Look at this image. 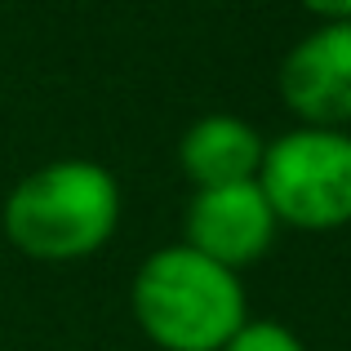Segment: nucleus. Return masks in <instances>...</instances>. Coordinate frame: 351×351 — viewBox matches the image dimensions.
Masks as SVG:
<instances>
[{
    "instance_id": "1",
    "label": "nucleus",
    "mask_w": 351,
    "mask_h": 351,
    "mask_svg": "<svg viewBox=\"0 0 351 351\" xmlns=\"http://www.w3.org/2000/svg\"><path fill=\"white\" fill-rule=\"evenodd\" d=\"M0 223L9 245L36 263H80L116 236L120 182L98 160H49L14 182Z\"/></svg>"
},
{
    "instance_id": "2",
    "label": "nucleus",
    "mask_w": 351,
    "mask_h": 351,
    "mask_svg": "<svg viewBox=\"0 0 351 351\" xmlns=\"http://www.w3.org/2000/svg\"><path fill=\"white\" fill-rule=\"evenodd\" d=\"M129 302L138 329L160 351H223L249 320L240 276L191 245H165L147 254Z\"/></svg>"
},
{
    "instance_id": "3",
    "label": "nucleus",
    "mask_w": 351,
    "mask_h": 351,
    "mask_svg": "<svg viewBox=\"0 0 351 351\" xmlns=\"http://www.w3.org/2000/svg\"><path fill=\"white\" fill-rule=\"evenodd\" d=\"M276 223L298 232H338L351 223V134L298 125L271 138L258 169Z\"/></svg>"
},
{
    "instance_id": "4",
    "label": "nucleus",
    "mask_w": 351,
    "mask_h": 351,
    "mask_svg": "<svg viewBox=\"0 0 351 351\" xmlns=\"http://www.w3.org/2000/svg\"><path fill=\"white\" fill-rule=\"evenodd\" d=\"M280 98L302 125H351V23H325L302 36L280 62Z\"/></svg>"
},
{
    "instance_id": "5",
    "label": "nucleus",
    "mask_w": 351,
    "mask_h": 351,
    "mask_svg": "<svg viewBox=\"0 0 351 351\" xmlns=\"http://www.w3.org/2000/svg\"><path fill=\"white\" fill-rule=\"evenodd\" d=\"M276 214L267 205L258 178L249 182H227V187H205L187 205V240L196 254L214 258L218 267H240L258 263L276 240Z\"/></svg>"
},
{
    "instance_id": "6",
    "label": "nucleus",
    "mask_w": 351,
    "mask_h": 351,
    "mask_svg": "<svg viewBox=\"0 0 351 351\" xmlns=\"http://www.w3.org/2000/svg\"><path fill=\"white\" fill-rule=\"evenodd\" d=\"M263 152H267V138L258 134L249 120L214 112V116H200L196 125L182 134L178 165L191 178V187L205 191V187H227V182L258 178Z\"/></svg>"
},
{
    "instance_id": "7",
    "label": "nucleus",
    "mask_w": 351,
    "mask_h": 351,
    "mask_svg": "<svg viewBox=\"0 0 351 351\" xmlns=\"http://www.w3.org/2000/svg\"><path fill=\"white\" fill-rule=\"evenodd\" d=\"M223 351H307L302 338L280 320H245Z\"/></svg>"
},
{
    "instance_id": "8",
    "label": "nucleus",
    "mask_w": 351,
    "mask_h": 351,
    "mask_svg": "<svg viewBox=\"0 0 351 351\" xmlns=\"http://www.w3.org/2000/svg\"><path fill=\"white\" fill-rule=\"evenodd\" d=\"M298 5L325 23H351V0H298Z\"/></svg>"
}]
</instances>
